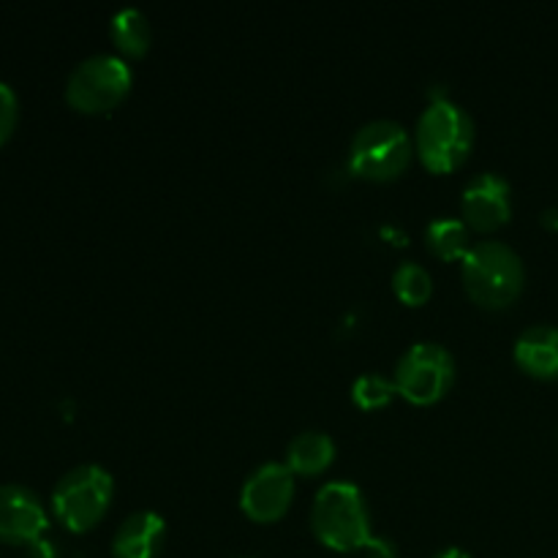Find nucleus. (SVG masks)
Here are the masks:
<instances>
[{
	"instance_id": "nucleus-1",
	"label": "nucleus",
	"mask_w": 558,
	"mask_h": 558,
	"mask_svg": "<svg viewBox=\"0 0 558 558\" xmlns=\"http://www.w3.org/2000/svg\"><path fill=\"white\" fill-rule=\"evenodd\" d=\"M311 529L322 545L341 554L371 548L376 543L363 490L349 480H332L316 490L311 505Z\"/></svg>"
},
{
	"instance_id": "nucleus-2",
	"label": "nucleus",
	"mask_w": 558,
	"mask_h": 558,
	"mask_svg": "<svg viewBox=\"0 0 558 558\" xmlns=\"http://www.w3.org/2000/svg\"><path fill=\"white\" fill-rule=\"evenodd\" d=\"M461 278L474 303L483 308H507L521 298L526 267L512 245L480 240L461 259Z\"/></svg>"
},
{
	"instance_id": "nucleus-3",
	"label": "nucleus",
	"mask_w": 558,
	"mask_h": 558,
	"mask_svg": "<svg viewBox=\"0 0 558 558\" xmlns=\"http://www.w3.org/2000/svg\"><path fill=\"white\" fill-rule=\"evenodd\" d=\"M474 145V120L461 104L434 98L414 125V153L430 172H452L469 158Z\"/></svg>"
},
{
	"instance_id": "nucleus-4",
	"label": "nucleus",
	"mask_w": 558,
	"mask_h": 558,
	"mask_svg": "<svg viewBox=\"0 0 558 558\" xmlns=\"http://www.w3.org/2000/svg\"><path fill=\"white\" fill-rule=\"evenodd\" d=\"M114 496V480L98 463H80L58 480L52 512L69 532H90L107 515Z\"/></svg>"
},
{
	"instance_id": "nucleus-5",
	"label": "nucleus",
	"mask_w": 558,
	"mask_h": 558,
	"mask_svg": "<svg viewBox=\"0 0 558 558\" xmlns=\"http://www.w3.org/2000/svg\"><path fill=\"white\" fill-rule=\"evenodd\" d=\"M412 161V136L398 120L376 118L360 125L349 142V167L365 180H396Z\"/></svg>"
},
{
	"instance_id": "nucleus-6",
	"label": "nucleus",
	"mask_w": 558,
	"mask_h": 558,
	"mask_svg": "<svg viewBox=\"0 0 558 558\" xmlns=\"http://www.w3.org/2000/svg\"><path fill=\"white\" fill-rule=\"evenodd\" d=\"M131 82H134V71L125 63V58L114 52L87 54L71 69L65 80V101L76 112H109L129 96Z\"/></svg>"
},
{
	"instance_id": "nucleus-7",
	"label": "nucleus",
	"mask_w": 558,
	"mask_h": 558,
	"mask_svg": "<svg viewBox=\"0 0 558 558\" xmlns=\"http://www.w3.org/2000/svg\"><path fill=\"white\" fill-rule=\"evenodd\" d=\"M392 381L407 401L436 403L456 381V360L450 349L436 341H417L398 357Z\"/></svg>"
},
{
	"instance_id": "nucleus-8",
	"label": "nucleus",
	"mask_w": 558,
	"mask_h": 558,
	"mask_svg": "<svg viewBox=\"0 0 558 558\" xmlns=\"http://www.w3.org/2000/svg\"><path fill=\"white\" fill-rule=\"evenodd\" d=\"M294 499V472L281 461H267L245 477L240 510L256 523H272L287 515Z\"/></svg>"
},
{
	"instance_id": "nucleus-9",
	"label": "nucleus",
	"mask_w": 558,
	"mask_h": 558,
	"mask_svg": "<svg viewBox=\"0 0 558 558\" xmlns=\"http://www.w3.org/2000/svg\"><path fill=\"white\" fill-rule=\"evenodd\" d=\"M461 213L469 229L494 232L512 213L510 183L499 172H480L463 185Z\"/></svg>"
},
{
	"instance_id": "nucleus-10",
	"label": "nucleus",
	"mask_w": 558,
	"mask_h": 558,
	"mask_svg": "<svg viewBox=\"0 0 558 558\" xmlns=\"http://www.w3.org/2000/svg\"><path fill=\"white\" fill-rule=\"evenodd\" d=\"M49 526L47 510L31 488L16 483L0 485V543L33 545Z\"/></svg>"
},
{
	"instance_id": "nucleus-11",
	"label": "nucleus",
	"mask_w": 558,
	"mask_h": 558,
	"mask_svg": "<svg viewBox=\"0 0 558 558\" xmlns=\"http://www.w3.org/2000/svg\"><path fill=\"white\" fill-rule=\"evenodd\" d=\"M167 539V523L158 512H131L112 537L114 558H156Z\"/></svg>"
},
{
	"instance_id": "nucleus-12",
	"label": "nucleus",
	"mask_w": 558,
	"mask_h": 558,
	"mask_svg": "<svg viewBox=\"0 0 558 558\" xmlns=\"http://www.w3.org/2000/svg\"><path fill=\"white\" fill-rule=\"evenodd\" d=\"M512 357L537 379H558V327L532 325L515 338Z\"/></svg>"
},
{
	"instance_id": "nucleus-13",
	"label": "nucleus",
	"mask_w": 558,
	"mask_h": 558,
	"mask_svg": "<svg viewBox=\"0 0 558 558\" xmlns=\"http://www.w3.org/2000/svg\"><path fill=\"white\" fill-rule=\"evenodd\" d=\"M332 458H336V441L325 430H303L287 445V466L303 477L322 474Z\"/></svg>"
},
{
	"instance_id": "nucleus-14",
	"label": "nucleus",
	"mask_w": 558,
	"mask_h": 558,
	"mask_svg": "<svg viewBox=\"0 0 558 558\" xmlns=\"http://www.w3.org/2000/svg\"><path fill=\"white\" fill-rule=\"evenodd\" d=\"M109 38L118 47L120 58L129 54V58H142V54L150 49L153 31L150 20L145 16V11L134 9V5H125L109 22Z\"/></svg>"
},
{
	"instance_id": "nucleus-15",
	"label": "nucleus",
	"mask_w": 558,
	"mask_h": 558,
	"mask_svg": "<svg viewBox=\"0 0 558 558\" xmlns=\"http://www.w3.org/2000/svg\"><path fill=\"white\" fill-rule=\"evenodd\" d=\"M425 240H428V248L445 262L463 259V256L469 254V248H472L466 221L452 216L434 218V221L428 223V229H425Z\"/></svg>"
},
{
	"instance_id": "nucleus-16",
	"label": "nucleus",
	"mask_w": 558,
	"mask_h": 558,
	"mask_svg": "<svg viewBox=\"0 0 558 558\" xmlns=\"http://www.w3.org/2000/svg\"><path fill=\"white\" fill-rule=\"evenodd\" d=\"M392 289L407 305H423L434 294V278L417 262H401L392 270Z\"/></svg>"
},
{
	"instance_id": "nucleus-17",
	"label": "nucleus",
	"mask_w": 558,
	"mask_h": 558,
	"mask_svg": "<svg viewBox=\"0 0 558 558\" xmlns=\"http://www.w3.org/2000/svg\"><path fill=\"white\" fill-rule=\"evenodd\" d=\"M398 392L396 381L385 374H360L352 385V398L360 409H381L392 401V396Z\"/></svg>"
},
{
	"instance_id": "nucleus-18",
	"label": "nucleus",
	"mask_w": 558,
	"mask_h": 558,
	"mask_svg": "<svg viewBox=\"0 0 558 558\" xmlns=\"http://www.w3.org/2000/svg\"><path fill=\"white\" fill-rule=\"evenodd\" d=\"M16 120H20V98L9 82L0 80V145H5L14 134Z\"/></svg>"
},
{
	"instance_id": "nucleus-19",
	"label": "nucleus",
	"mask_w": 558,
	"mask_h": 558,
	"mask_svg": "<svg viewBox=\"0 0 558 558\" xmlns=\"http://www.w3.org/2000/svg\"><path fill=\"white\" fill-rule=\"evenodd\" d=\"M31 550H33V558H54V550L49 548V543H44V539L33 543Z\"/></svg>"
},
{
	"instance_id": "nucleus-20",
	"label": "nucleus",
	"mask_w": 558,
	"mask_h": 558,
	"mask_svg": "<svg viewBox=\"0 0 558 558\" xmlns=\"http://www.w3.org/2000/svg\"><path fill=\"white\" fill-rule=\"evenodd\" d=\"M434 558H472V556H469L463 548H456V545H452V548L439 550V554H436Z\"/></svg>"
},
{
	"instance_id": "nucleus-21",
	"label": "nucleus",
	"mask_w": 558,
	"mask_h": 558,
	"mask_svg": "<svg viewBox=\"0 0 558 558\" xmlns=\"http://www.w3.org/2000/svg\"><path fill=\"white\" fill-rule=\"evenodd\" d=\"M234 558H251V556H234Z\"/></svg>"
},
{
	"instance_id": "nucleus-22",
	"label": "nucleus",
	"mask_w": 558,
	"mask_h": 558,
	"mask_svg": "<svg viewBox=\"0 0 558 558\" xmlns=\"http://www.w3.org/2000/svg\"><path fill=\"white\" fill-rule=\"evenodd\" d=\"M556 229H558V221H556Z\"/></svg>"
}]
</instances>
